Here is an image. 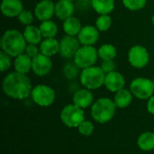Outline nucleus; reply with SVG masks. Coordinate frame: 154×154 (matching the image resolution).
Instances as JSON below:
<instances>
[{
  "label": "nucleus",
  "mask_w": 154,
  "mask_h": 154,
  "mask_svg": "<svg viewBox=\"0 0 154 154\" xmlns=\"http://www.w3.org/2000/svg\"><path fill=\"white\" fill-rule=\"evenodd\" d=\"M81 28L82 25L79 19L75 16L69 17L68 19L64 20L62 23V29L66 35L78 36Z\"/></svg>",
  "instance_id": "20"
},
{
  "label": "nucleus",
  "mask_w": 154,
  "mask_h": 154,
  "mask_svg": "<svg viewBox=\"0 0 154 154\" xmlns=\"http://www.w3.org/2000/svg\"><path fill=\"white\" fill-rule=\"evenodd\" d=\"M52 69V61L51 57H48L42 53H39L36 57L32 59V70L33 73L39 77H43L48 75Z\"/></svg>",
  "instance_id": "11"
},
{
  "label": "nucleus",
  "mask_w": 154,
  "mask_h": 154,
  "mask_svg": "<svg viewBox=\"0 0 154 154\" xmlns=\"http://www.w3.org/2000/svg\"><path fill=\"white\" fill-rule=\"evenodd\" d=\"M69 1H71V2H74V1H77V0H69Z\"/></svg>",
  "instance_id": "37"
},
{
  "label": "nucleus",
  "mask_w": 154,
  "mask_h": 154,
  "mask_svg": "<svg viewBox=\"0 0 154 154\" xmlns=\"http://www.w3.org/2000/svg\"><path fill=\"white\" fill-rule=\"evenodd\" d=\"M23 36L27 43L38 45L42 42V34L39 27L34 25H28L23 30Z\"/></svg>",
  "instance_id": "21"
},
{
  "label": "nucleus",
  "mask_w": 154,
  "mask_h": 154,
  "mask_svg": "<svg viewBox=\"0 0 154 154\" xmlns=\"http://www.w3.org/2000/svg\"><path fill=\"white\" fill-rule=\"evenodd\" d=\"M12 65V57L6 54L5 51L0 52V69L2 72L7 70Z\"/></svg>",
  "instance_id": "32"
},
{
  "label": "nucleus",
  "mask_w": 154,
  "mask_h": 154,
  "mask_svg": "<svg viewBox=\"0 0 154 154\" xmlns=\"http://www.w3.org/2000/svg\"><path fill=\"white\" fill-rule=\"evenodd\" d=\"M39 48L41 53L51 57L60 52V42L56 38H44Z\"/></svg>",
  "instance_id": "18"
},
{
  "label": "nucleus",
  "mask_w": 154,
  "mask_h": 154,
  "mask_svg": "<svg viewBox=\"0 0 154 154\" xmlns=\"http://www.w3.org/2000/svg\"><path fill=\"white\" fill-rule=\"evenodd\" d=\"M127 58L132 67L143 69L146 67L150 61V53L144 46L137 44L130 48Z\"/></svg>",
  "instance_id": "9"
},
{
  "label": "nucleus",
  "mask_w": 154,
  "mask_h": 154,
  "mask_svg": "<svg viewBox=\"0 0 154 154\" xmlns=\"http://www.w3.org/2000/svg\"><path fill=\"white\" fill-rule=\"evenodd\" d=\"M106 74L100 67L92 66L82 69L79 75L81 85L89 90H95L105 85Z\"/></svg>",
  "instance_id": "4"
},
{
  "label": "nucleus",
  "mask_w": 154,
  "mask_h": 154,
  "mask_svg": "<svg viewBox=\"0 0 154 154\" xmlns=\"http://www.w3.org/2000/svg\"><path fill=\"white\" fill-rule=\"evenodd\" d=\"M2 87L6 96L17 100L28 97L32 89L29 78L16 71L11 72L5 76Z\"/></svg>",
  "instance_id": "1"
},
{
  "label": "nucleus",
  "mask_w": 154,
  "mask_h": 154,
  "mask_svg": "<svg viewBox=\"0 0 154 154\" xmlns=\"http://www.w3.org/2000/svg\"><path fill=\"white\" fill-rule=\"evenodd\" d=\"M100 68L102 69V70L105 72V74H108L110 72L116 71V64L114 60H102V63L100 65Z\"/></svg>",
  "instance_id": "33"
},
{
  "label": "nucleus",
  "mask_w": 154,
  "mask_h": 154,
  "mask_svg": "<svg viewBox=\"0 0 154 154\" xmlns=\"http://www.w3.org/2000/svg\"><path fill=\"white\" fill-rule=\"evenodd\" d=\"M34 14H32L31 11L29 10H23L22 13L18 15V20L20 22V23L23 24V25H32V23L34 21Z\"/></svg>",
  "instance_id": "30"
},
{
  "label": "nucleus",
  "mask_w": 154,
  "mask_h": 154,
  "mask_svg": "<svg viewBox=\"0 0 154 154\" xmlns=\"http://www.w3.org/2000/svg\"><path fill=\"white\" fill-rule=\"evenodd\" d=\"M147 110L150 114L154 116V95L152 97H151L148 99V103H147Z\"/></svg>",
  "instance_id": "35"
},
{
  "label": "nucleus",
  "mask_w": 154,
  "mask_h": 154,
  "mask_svg": "<svg viewBox=\"0 0 154 154\" xmlns=\"http://www.w3.org/2000/svg\"><path fill=\"white\" fill-rule=\"evenodd\" d=\"M32 59L29 57L26 53H23L15 57L14 61V71L26 75L32 69Z\"/></svg>",
  "instance_id": "19"
},
{
  "label": "nucleus",
  "mask_w": 154,
  "mask_h": 154,
  "mask_svg": "<svg viewBox=\"0 0 154 154\" xmlns=\"http://www.w3.org/2000/svg\"><path fill=\"white\" fill-rule=\"evenodd\" d=\"M33 102L42 107L51 106L56 98V94L53 88L47 85H37L32 89L31 93Z\"/></svg>",
  "instance_id": "8"
},
{
  "label": "nucleus",
  "mask_w": 154,
  "mask_h": 154,
  "mask_svg": "<svg viewBox=\"0 0 154 154\" xmlns=\"http://www.w3.org/2000/svg\"><path fill=\"white\" fill-rule=\"evenodd\" d=\"M152 24L154 25V14L153 15H152Z\"/></svg>",
  "instance_id": "36"
},
{
  "label": "nucleus",
  "mask_w": 154,
  "mask_h": 154,
  "mask_svg": "<svg viewBox=\"0 0 154 154\" xmlns=\"http://www.w3.org/2000/svg\"><path fill=\"white\" fill-rule=\"evenodd\" d=\"M77 37L81 45L94 46L99 39V31L96 26L85 25L82 26Z\"/></svg>",
  "instance_id": "13"
},
{
  "label": "nucleus",
  "mask_w": 154,
  "mask_h": 154,
  "mask_svg": "<svg viewBox=\"0 0 154 154\" xmlns=\"http://www.w3.org/2000/svg\"><path fill=\"white\" fill-rule=\"evenodd\" d=\"M75 12V5L73 2L69 0H59L55 4V15L61 21L73 16Z\"/></svg>",
  "instance_id": "16"
},
{
  "label": "nucleus",
  "mask_w": 154,
  "mask_h": 154,
  "mask_svg": "<svg viewBox=\"0 0 154 154\" xmlns=\"http://www.w3.org/2000/svg\"><path fill=\"white\" fill-rule=\"evenodd\" d=\"M24 53H26L29 57H31L32 59H33L34 57H36L41 52H40V48L37 45L31 44V43H27Z\"/></svg>",
  "instance_id": "34"
},
{
  "label": "nucleus",
  "mask_w": 154,
  "mask_h": 154,
  "mask_svg": "<svg viewBox=\"0 0 154 154\" xmlns=\"http://www.w3.org/2000/svg\"><path fill=\"white\" fill-rule=\"evenodd\" d=\"M79 68L75 64L74 61L73 63L69 62L63 68V74L67 79H75L79 75Z\"/></svg>",
  "instance_id": "29"
},
{
  "label": "nucleus",
  "mask_w": 154,
  "mask_h": 154,
  "mask_svg": "<svg viewBox=\"0 0 154 154\" xmlns=\"http://www.w3.org/2000/svg\"><path fill=\"white\" fill-rule=\"evenodd\" d=\"M97 52H98V57L102 60H115V58L117 55L116 48L111 43H105L101 45L97 50Z\"/></svg>",
  "instance_id": "26"
},
{
  "label": "nucleus",
  "mask_w": 154,
  "mask_h": 154,
  "mask_svg": "<svg viewBox=\"0 0 154 154\" xmlns=\"http://www.w3.org/2000/svg\"><path fill=\"white\" fill-rule=\"evenodd\" d=\"M112 25V18L109 14H100L96 20V27L99 32H106Z\"/></svg>",
  "instance_id": "27"
},
{
  "label": "nucleus",
  "mask_w": 154,
  "mask_h": 154,
  "mask_svg": "<svg viewBox=\"0 0 154 154\" xmlns=\"http://www.w3.org/2000/svg\"><path fill=\"white\" fill-rule=\"evenodd\" d=\"M124 6L130 11H140L146 5L147 0H122Z\"/></svg>",
  "instance_id": "28"
},
{
  "label": "nucleus",
  "mask_w": 154,
  "mask_h": 154,
  "mask_svg": "<svg viewBox=\"0 0 154 154\" xmlns=\"http://www.w3.org/2000/svg\"><path fill=\"white\" fill-rule=\"evenodd\" d=\"M47 1H51V0H47Z\"/></svg>",
  "instance_id": "38"
},
{
  "label": "nucleus",
  "mask_w": 154,
  "mask_h": 154,
  "mask_svg": "<svg viewBox=\"0 0 154 154\" xmlns=\"http://www.w3.org/2000/svg\"><path fill=\"white\" fill-rule=\"evenodd\" d=\"M125 86V79L118 71H113L108 74H106L105 79V87L107 90L113 93L123 89Z\"/></svg>",
  "instance_id": "14"
},
{
  "label": "nucleus",
  "mask_w": 154,
  "mask_h": 154,
  "mask_svg": "<svg viewBox=\"0 0 154 154\" xmlns=\"http://www.w3.org/2000/svg\"><path fill=\"white\" fill-rule=\"evenodd\" d=\"M97 50L94 46H84L82 45L78 52L76 53L74 59L75 64L81 69L95 66L98 59Z\"/></svg>",
  "instance_id": "7"
},
{
  "label": "nucleus",
  "mask_w": 154,
  "mask_h": 154,
  "mask_svg": "<svg viewBox=\"0 0 154 154\" xmlns=\"http://www.w3.org/2000/svg\"><path fill=\"white\" fill-rule=\"evenodd\" d=\"M92 8L99 14H109L115 9V0H91Z\"/></svg>",
  "instance_id": "23"
},
{
  "label": "nucleus",
  "mask_w": 154,
  "mask_h": 154,
  "mask_svg": "<svg viewBox=\"0 0 154 154\" xmlns=\"http://www.w3.org/2000/svg\"><path fill=\"white\" fill-rule=\"evenodd\" d=\"M1 12L6 17H18L23 10V5L21 0H2Z\"/></svg>",
  "instance_id": "15"
},
{
  "label": "nucleus",
  "mask_w": 154,
  "mask_h": 154,
  "mask_svg": "<svg viewBox=\"0 0 154 154\" xmlns=\"http://www.w3.org/2000/svg\"><path fill=\"white\" fill-rule=\"evenodd\" d=\"M33 14L41 22L51 20L55 15V4L52 1L41 0L36 4Z\"/></svg>",
  "instance_id": "12"
},
{
  "label": "nucleus",
  "mask_w": 154,
  "mask_h": 154,
  "mask_svg": "<svg viewBox=\"0 0 154 154\" xmlns=\"http://www.w3.org/2000/svg\"><path fill=\"white\" fill-rule=\"evenodd\" d=\"M27 42L23 33L16 29H10L4 32L1 38L2 51L12 58H15L25 51Z\"/></svg>",
  "instance_id": "2"
},
{
  "label": "nucleus",
  "mask_w": 154,
  "mask_h": 154,
  "mask_svg": "<svg viewBox=\"0 0 154 154\" xmlns=\"http://www.w3.org/2000/svg\"><path fill=\"white\" fill-rule=\"evenodd\" d=\"M60 119L66 126L69 128H78L85 120V114L82 108L74 104H70L61 110Z\"/></svg>",
  "instance_id": "6"
},
{
  "label": "nucleus",
  "mask_w": 154,
  "mask_h": 154,
  "mask_svg": "<svg viewBox=\"0 0 154 154\" xmlns=\"http://www.w3.org/2000/svg\"><path fill=\"white\" fill-rule=\"evenodd\" d=\"M130 91L138 99H149L153 96L154 82L147 78H135L130 84Z\"/></svg>",
  "instance_id": "5"
},
{
  "label": "nucleus",
  "mask_w": 154,
  "mask_h": 154,
  "mask_svg": "<svg viewBox=\"0 0 154 154\" xmlns=\"http://www.w3.org/2000/svg\"><path fill=\"white\" fill-rule=\"evenodd\" d=\"M133 94L130 90L123 88L117 91L114 97V102L116 107L119 108H125L130 106L133 101Z\"/></svg>",
  "instance_id": "22"
},
{
  "label": "nucleus",
  "mask_w": 154,
  "mask_h": 154,
  "mask_svg": "<svg viewBox=\"0 0 154 154\" xmlns=\"http://www.w3.org/2000/svg\"><path fill=\"white\" fill-rule=\"evenodd\" d=\"M93 102L94 96L92 92L88 88L79 89L73 96V104L82 109L92 106V105L94 104Z\"/></svg>",
  "instance_id": "17"
},
{
  "label": "nucleus",
  "mask_w": 154,
  "mask_h": 154,
  "mask_svg": "<svg viewBox=\"0 0 154 154\" xmlns=\"http://www.w3.org/2000/svg\"><path fill=\"white\" fill-rule=\"evenodd\" d=\"M39 28L43 38H55L58 33V25L51 20L42 22Z\"/></svg>",
  "instance_id": "25"
},
{
  "label": "nucleus",
  "mask_w": 154,
  "mask_h": 154,
  "mask_svg": "<svg viewBox=\"0 0 154 154\" xmlns=\"http://www.w3.org/2000/svg\"><path fill=\"white\" fill-rule=\"evenodd\" d=\"M138 147L144 152H151L154 150V133L145 132L142 134L137 140Z\"/></svg>",
  "instance_id": "24"
},
{
  "label": "nucleus",
  "mask_w": 154,
  "mask_h": 154,
  "mask_svg": "<svg viewBox=\"0 0 154 154\" xmlns=\"http://www.w3.org/2000/svg\"><path fill=\"white\" fill-rule=\"evenodd\" d=\"M81 43L79 42L77 36L66 35L60 42V55L64 59L74 58Z\"/></svg>",
  "instance_id": "10"
},
{
  "label": "nucleus",
  "mask_w": 154,
  "mask_h": 154,
  "mask_svg": "<svg viewBox=\"0 0 154 154\" xmlns=\"http://www.w3.org/2000/svg\"><path fill=\"white\" fill-rule=\"evenodd\" d=\"M116 106L114 100L107 97L98 98L91 106V116L92 118L99 123L106 124L113 119L116 115Z\"/></svg>",
  "instance_id": "3"
},
{
  "label": "nucleus",
  "mask_w": 154,
  "mask_h": 154,
  "mask_svg": "<svg viewBox=\"0 0 154 154\" xmlns=\"http://www.w3.org/2000/svg\"><path fill=\"white\" fill-rule=\"evenodd\" d=\"M78 130H79V133L81 135H83V136H90L93 134V132L95 130V127H94V125L90 121L84 120L79 125V126L78 127Z\"/></svg>",
  "instance_id": "31"
}]
</instances>
